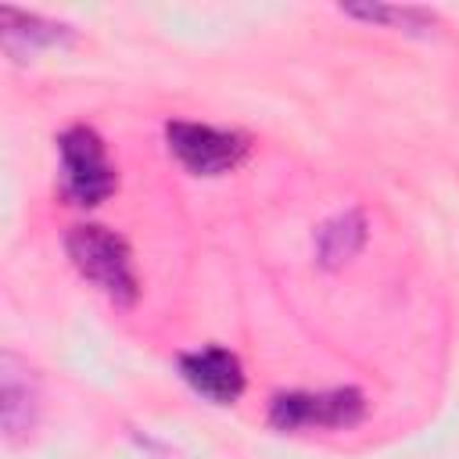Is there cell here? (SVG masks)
I'll return each instance as SVG.
<instances>
[{
	"mask_svg": "<svg viewBox=\"0 0 459 459\" xmlns=\"http://www.w3.org/2000/svg\"><path fill=\"white\" fill-rule=\"evenodd\" d=\"M65 251L82 280H90L108 301L118 308H129L140 298V276L133 251L122 233L100 226V222H79L65 237Z\"/></svg>",
	"mask_w": 459,
	"mask_h": 459,
	"instance_id": "6da1fadb",
	"label": "cell"
},
{
	"mask_svg": "<svg viewBox=\"0 0 459 459\" xmlns=\"http://www.w3.org/2000/svg\"><path fill=\"white\" fill-rule=\"evenodd\" d=\"M57 190L75 208H97L118 190V169L97 129L68 126L57 136Z\"/></svg>",
	"mask_w": 459,
	"mask_h": 459,
	"instance_id": "7a4b0ae2",
	"label": "cell"
},
{
	"mask_svg": "<svg viewBox=\"0 0 459 459\" xmlns=\"http://www.w3.org/2000/svg\"><path fill=\"white\" fill-rule=\"evenodd\" d=\"M165 143L169 154L194 176H222L233 172L247 158V136L237 129H219L208 122H186L172 118L165 122Z\"/></svg>",
	"mask_w": 459,
	"mask_h": 459,
	"instance_id": "3957f363",
	"label": "cell"
},
{
	"mask_svg": "<svg viewBox=\"0 0 459 459\" xmlns=\"http://www.w3.org/2000/svg\"><path fill=\"white\" fill-rule=\"evenodd\" d=\"M366 416V398L355 387H330V391H287L269 402V423L276 430H312L330 427L344 430Z\"/></svg>",
	"mask_w": 459,
	"mask_h": 459,
	"instance_id": "277c9868",
	"label": "cell"
},
{
	"mask_svg": "<svg viewBox=\"0 0 459 459\" xmlns=\"http://www.w3.org/2000/svg\"><path fill=\"white\" fill-rule=\"evenodd\" d=\"M179 377L208 402L215 405H233L240 394H244V366L240 359L230 351V348H219V344H204V348H194V351H183L179 359Z\"/></svg>",
	"mask_w": 459,
	"mask_h": 459,
	"instance_id": "5b68a950",
	"label": "cell"
},
{
	"mask_svg": "<svg viewBox=\"0 0 459 459\" xmlns=\"http://www.w3.org/2000/svg\"><path fill=\"white\" fill-rule=\"evenodd\" d=\"M36 405H39V391H36L32 369L18 355L4 351V359H0V412H4V430L11 437L22 434V430H29L32 420H36Z\"/></svg>",
	"mask_w": 459,
	"mask_h": 459,
	"instance_id": "8992f818",
	"label": "cell"
},
{
	"mask_svg": "<svg viewBox=\"0 0 459 459\" xmlns=\"http://www.w3.org/2000/svg\"><path fill=\"white\" fill-rule=\"evenodd\" d=\"M0 29H4V50L7 54H32V50L61 47L72 39V29L65 22H50L43 14H25L14 7L0 11Z\"/></svg>",
	"mask_w": 459,
	"mask_h": 459,
	"instance_id": "52a82bcc",
	"label": "cell"
},
{
	"mask_svg": "<svg viewBox=\"0 0 459 459\" xmlns=\"http://www.w3.org/2000/svg\"><path fill=\"white\" fill-rule=\"evenodd\" d=\"M362 240H366V222H362L359 212H344V215L323 222L319 233H316V247H319L323 265H341V262H348V258L362 247Z\"/></svg>",
	"mask_w": 459,
	"mask_h": 459,
	"instance_id": "ba28073f",
	"label": "cell"
},
{
	"mask_svg": "<svg viewBox=\"0 0 459 459\" xmlns=\"http://www.w3.org/2000/svg\"><path fill=\"white\" fill-rule=\"evenodd\" d=\"M341 11L348 18H362V22L402 29V32H427L437 22V14L427 7H398V4H341Z\"/></svg>",
	"mask_w": 459,
	"mask_h": 459,
	"instance_id": "9c48e42d",
	"label": "cell"
}]
</instances>
